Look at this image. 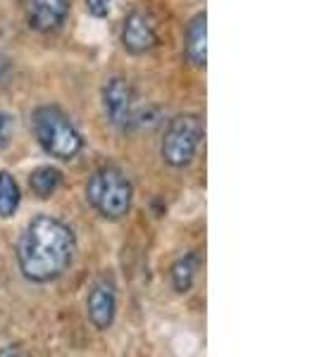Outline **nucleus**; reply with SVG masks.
<instances>
[{"mask_svg": "<svg viewBox=\"0 0 317 357\" xmlns=\"http://www.w3.org/2000/svg\"><path fill=\"white\" fill-rule=\"evenodd\" d=\"M205 126L198 114H179L170 122L163 138V160L170 167H186L203 141Z\"/></svg>", "mask_w": 317, "mask_h": 357, "instance_id": "4", "label": "nucleus"}, {"mask_svg": "<svg viewBox=\"0 0 317 357\" xmlns=\"http://www.w3.org/2000/svg\"><path fill=\"white\" fill-rule=\"evenodd\" d=\"M86 310H89V319L96 329H110L115 321V312H117V296H115L112 284H108V281L96 284L89 293Z\"/></svg>", "mask_w": 317, "mask_h": 357, "instance_id": "8", "label": "nucleus"}, {"mask_svg": "<svg viewBox=\"0 0 317 357\" xmlns=\"http://www.w3.org/2000/svg\"><path fill=\"white\" fill-rule=\"evenodd\" d=\"M20 205V186L10 172L0 174V217H13Z\"/></svg>", "mask_w": 317, "mask_h": 357, "instance_id": "11", "label": "nucleus"}, {"mask_svg": "<svg viewBox=\"0 0 317 357\" xmlns=\"http://www.w3.org/2000/svg\"><path fill=\"white\" fill-rule=\"evenodd\" d=\"M122 43L129 53L143 55L158 43V24H155L153 15L146 10H134L126 15L122 26Z\"/></svg>", "mask_w": 317, "mask_h": 357, "instance_id": "6", "label": "nucleus"}, {"mask_svg": "<svg viewBox=\"0 0 317 357\" xmlns=\"http://www.w3.org/2000/svg\"><path fill=\"white\" fill-rule=\"evenodd\" d=\"M131 195L134 188L117 167H103L86 183V200L105 220H122L131 207Z\"/></svg>", "mask_w": 317, "mask_h": 357, "instance_id": "2", "label": "nucleus"}, {"mask_svg": "<svg viewBox=\"0 0 317 357\" xmlns=\"http://www.w3.org/2000/svg\"><path fill=\"white\" fill-rule=\"evenodd\" d=\"M184 53L196 67H205L207 62V17L205 13L196 15L186 26V43Z\"/></svg>", "mask_w": 317, "mask_h": 357, "instance_id": "9", "label": "nucleus"}, {"mask_svg": "<svg viewBox=\"0 0 317 357\" xmlns=\"http://www.w3.org/2000/svg\"><path fill=\"white\" fill-rule=\"evenodd\" d=\"M27 22L36 31H55L69 13V0H22Z\"/></svg>", "mask_w": 317, "mask_h": 357, "instance_id": "7", "label": "nucleus"}, {"mask_svg": "<svg viewBox=\"0 0 317 357\" xmlns=\"http://www.w3.org/2000/svg\"><path fill=\"white\" fill-rule=\"evenodd\" d=\"M34 134H36L43 151L57 160L77 158L79 151L84 148V138L72 126L67 114L50 105L38 107L34 112Z\"/></svg>", "mask_w": 317, "mask_h": 357, "instance_id": "3", "label": "nucleus"}, {"mask_svg": "<svg viewBox=\"0 0 317 357\" xmlns=\"http://www.w3.org/2000/svg\"><path fill=\"white\" fill-rule=\"evenodd\" d=\"M60 181H62V174L55 169V167H38V169L29 176V186H31L34 195L41 200L50 198V195L57 191Z\"/></svg>", "mask_w": 317, "mask_h": 357, "instance_id": "10", "label": "nucleus"}, {"mask_svg": "<svg viewBox=\"0 0 317 357\" xmlns=\"http://www.w3.org/2000/svg\"><path fill=\"white\" fill-rule=\"evenodd\" d=\"M74 250L77 241L72 229L55 217L38 215L27 224L17 243V260L29 281L45 284L67 272L74 260Z\"/></svg>", "mask_w": 317, "mask_h": 357, "instance_id": "1", "label": "nucleus"}, {"mask_svg": "<svg viewBox=\"0 0 317 357\" xmlns=\"http://www.w3.org/2000/svg\"><path fill=\"white\" fill-rule=\"evenodd\" d=\"M196 269H198V260L196 255H186L182 260H177L172 264V284L179 293H186L191 289L193 279H196Z\"/></svg>", "mask_w": 317, "mask_h": 357, "instance_id": "12", "label": "nucleus"}, {"mask_svg": "<svg viewBox=\"0 0 317 357\" xmlns=\"http://www.w3.org/2000/svg\"><path fill=\"white\" fill-rule=\"evenodd\" d=\"M136 93L134 86H131L126 79H110L105 86H103V110H105V117L115 129L126 131L131 124H134L136 117Z\"/></svg>", "mask_w": 317, "mask_h": 357, "instance_id": "5", "label": "nucleus"}, {"mask_svg": "<svg viewBox=\"0 0 317 357\" xmlns=\"http://www.w3.org/2000/svg\"><path fill=\"white\" fill-rule=\"evenodd\" d=\"M10 138H13V119L5 112H0V151L8 148Z\"/></svg>", "mask_w": 317, "mask_h": 357, "instance_id": "13", "label": "nucleus"}, {"mask_svg": "<svg viewBox=\"0 0 317 357\" xmlns=\"http://www.w3.org/2000/svg\"><path fill=\"white\" fill-rule=\"evenodd\" d=\"M86 10L94 17H108V13H110V0H86Z\"/></svg>", "mask_w": 317, "mask_h": 357, "instance_id": "14", "label": "nucleus"}, {"mask_svg": "<svg viewBox=\"0 0 317 357\" xmlns=\"http://www.w3.org/2000/svg\"><path fill=\"white\" fill-rule=\"evenodd\" d=\"M10 72H13V65H10V60L5 55H0V86L8 84Z\"/></svg>", "mask_w": 317, "mask_h": 357, "instance_id": "15", "label": "nucleus"}]
</instances>
